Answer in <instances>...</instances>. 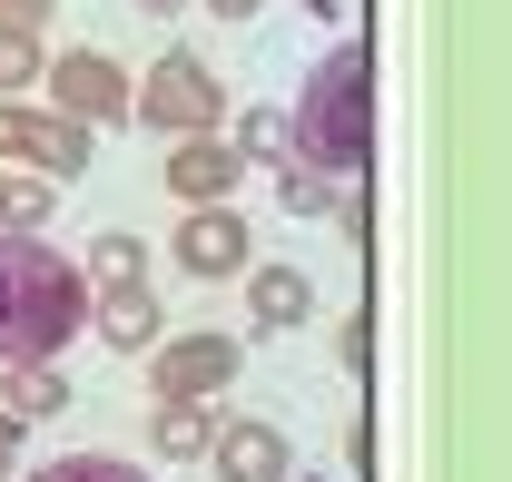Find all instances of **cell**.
<instances>
[{"label": "cell", "mask_w": 512, "mask_h": 482, "mask_svg": "<svg viewBox=\"0 0 512 482\" xmlns=\"http://www.w3.org/2000/svg\"><path fill=\"white\" fill-rule=\"evenodd\" d=\"M306 10H316V20H355V0H306Z\"/></svg>", "instance_id": "603a6c76"}, {"label": "cell", "mask_w": 512, "mask_h": 482, "mask_svg": "<svg viewBox=\"0 0 512 482\" xmlns=\"http://www.w3.org/2000/svg\"><path fill=\"white\" fill-rule=\"evenodd\" d=\"M207 10H217V20H256L266 0H207Z\"/></svg>", "instance_id": "7402d4cb"}, {"label": "cell", "mask_w": 512, "mask_h": 482, "mask_svg": "<svg viewBox=\"0 0 512 482\" xmlns=\"http://www.w3.org/2000/svg\"><path fill=\"white\" fill-rule=\"evenodd\" d=\"M40 482H148V473L119 453H60V463H40Z\"/></svg>", "instance_id": "d6986e66"}, {"label": "cell", "mask_w": 512, "mask_h": 482, "mask_svg": "<svg viewBox=\"0 0 512 482\" xmlns=\"http://www.w3.org/2000/svg\"><path fill=\"white\" fill-rule=\"evenodd\" d=\"M247 178L237 168V148L217 138V128H197V138H168V197L178 207H227V187Z\"/></svg>", "instance_id": "8992f818"}, {"label": "cell", "mask_w": 512, "mask_h": 482, "mask_svg": "<svg viewBox=\"0 0 512 482\" xmlns=\"http://www.w3.org/2000/svg\"><path fill=\"white\" fill-rule=\"evenodd\" d=\"M138 10H148V20H168V10H188V0H138Z\"/></svg>", "instance_id": "cb8c5ba5"}, {"label": "cell", "mask_w": 512, "mask_h": 482, "mask_svg": "<svg viewBox=\"0 0 512 482\" xmlns=\"http://www.w3.org/2000/svg\"><path fill=\"white\" fill-rule=\"evenodd\" d=\"M237 276H247L256 335H286V325H306V315H316V276H306V266H237Z\"/></svg>", "instance_id": "ba28073f"}, {"label": "cell", "mask_w": 512, "mask_h": 482, "mask_svg": "<svg viewBox=\"0 0 512 482\" xmlns=\"http://www.w3.org/2000/svg\"><path fill=\"white\" fill-rule=\"evenodd\" d=\"M10 463H20V423L0 414V473H10Z\"/></svg>", "instance_id": "44dd1931"}, {"label": "cell", "mask_w": 512, "mask_h": 482, "mask_svg": "<svg viewBox=\"0 0 512 482\" xmlns=\"http://www.w3.org/2000/svg\"><path fill=\"white\" fill-rule=\"evenodd\" d=\"M296 158L325 168V178H365V158H375V60H365V40H345V50H325L306 69V99H296Z\"/></svg>", "instance_id": "7a4b0ae2"}, {"label": "cell", "mask_w": 512, "mask_h": 482, "mask_svg": "<svg viewBox=\"0 0 512 482\" xmlns=\"http://www.w3.org/2000/svg\"><path fill=\"white\" fill-rule=\"evenodd\" d=\"M89 325H99L109 355H148V345H158V296H148V286H99Z\"/></svg>", "instance_id": "30bf717a"}, {"label": "cell", "mask_w": 512, "mask_h": 482, "mask_svg": "<svg viewBox=\"0 0 512 482\" xmlns=\"http://www.w3.org/2000/svg\"><path fill=\"white\" fill-rule=\"evenodd\" d=\"M40 69H50V50H40L30 30H0V99H20V89H30Z\"/></svg>", "instance_id": "ac0fdd59"}, {"label": "cell", "mask_w": 512, "mask_h": 482, "mask_svg": "<svg viewBox=\"0 0 512 482\" xmlns=\"http://www.w3.org/2000/svg\"><path fill=\"white\" fill-rule=\"evenodd\" d=\"M207 463H217V482H286V433L276 423H256V414H227L217 433H207Z\"/></svg>", "instance_id": "52a82bcc"}, {"label": "cell", "mask_w": 512, "mask_h": 482, "mask_svg": "<svg viewBox=\"0 0 512 482\" xmlns=\"http://www.w3.org/2000/svg\"><path fill=\"white\" fill-rule=\"evenodd\" d=\"M335 187H345V178H325V168H306V158H296V168H276V197H286L296 217H325V207H335Z\"/></svg>", "instance_id": "e0dca14e"}, {"label": "cell", "mask_w": 512, "mask_h": 482, "mask_svg": "<svg viewBox=\"0 0 512 482\" xmlns=\"http://www.w3.org/2000/svg\"><path fill=\"white\" fill-rule=\"evenodd\" d=\"M227 148H237V168H296V128L276 119V109H247Z\"/></svg>", "instance_id": "5bb4252c"}, {"label": "cell", "mask_w": 512, "mask_h": 482, "mask_svg": "<svg viewBox=\"0 0 512 482\" xmlns=\"http://www.w3.org/2000/svg\"><path fill=\"white\" fill-rule=\"evenodd\" d=\"M178 266H188V276H237V266H247V217H237V207H188Z\"/></svg>", "instance_id": "9c48e42d"}, {"label": "cell", "mask_w": 512, "mask_h": 482, "mask_svg": "<svg viewBox=\"0 0 512 482\" xmlns=\"http://www.w3.org/2000/svg\"><path fill=\"white\" fill-rule=\"evenodd\" d=\"M40 79H50V109L79 119V128H99V119L119 128V119H128V69L109 60V50H60Z\"/></svg>", "instance_id": "277c9868"}, {"label": "cell", "mask_w": 512, "mask_h": 482, "mask_svg": "<svg viewBox=\"0 0 512 482\" xmlns=\"http://www.w3.org/2000/svg\"><path fill=\"white\" fill-rule=\"evenodd\" d=\"M207 433H217V414H207V404H158L148 453H158V463H207Z\"/></svg>", "instance_id": "4fadbf2b"}, {"label": "cell", "mask_w": 512, "mask_h": 482, "mask_svg": "<svg viewBox=\"0 0 512 482\" xmlns=\"http://www.w3.org/2000/svg\"><path fill=\"white\" fill-rule=\"evenodd\" d=\"M0 178H10V168H0Z\"/></svg>", "instance_id": "484cf974"}, {"label": "cell", "mask_w": 512, "mask_h": 482, "mask_svg": "<svg viewBox=\"0 0 512 482\" xmlns=\"http://www.w3.org/2000/svg\"><path fill=\"white\" fill-rule=\"evenodd\" d=\"M50 20H60V0H0V30H30V40H50Z\"/></svg>", "instance_id": "ffe728a7"}, {"label": "cell", "mask_w": 512, "mask_h": 482, "mask_svg": "<svg viewBox=\"0 0 512 482\" xmlns=\"http://www.w3.org/2000/svg\"><path fill=\"white\" fill-rule=\"evenodd\" d=\"M0 414L20 423H50V414H69V374H60V355H40V364H10V384H0Z\"/></svg>", "instance_id": "7c38bea8"}, {"label": "cell", "mask_w": 512, "mask_h": 482, "mask_svg": "<svg viewBox=\"0 0 512 482\" xmlns=\"http://www.w3.org/2000/svg\"><path fill=\"white\" fill-rule=\"evenodd\" d=\"M128 119L158 128V138H197V128L227 119V89H217V69L197 60V50H168V60L128 89Z\"/></svg>", "instance_id": "3957f363"}, {"label": "cell", "mask_w": 512, "mask_h": 482, "mask_svg": "<svg viewBox=\"0 0 512 482\" xmlns=\"http://www.w3.org/2000/svg\"><path fill=\"white\" fill-rule=\"evenodd\" d=\"M60 207V178H0V237H40Z\"/></svg>", "instance_id": "9a60e30c"}, {"label": "cell", "mask_w": 512, "mask_h": 482, "mask_svg": "<svg viewBox=\"0 0 512 482\" xmlns=\"http://www.w3.org/2000/svg\"><path fill=\"white\" fill-rule=\"evenodd\" d=\"M20 168H30V178H79V168H89V128H79V119H60V109H30Z\"/></svg>", "instance_id": "8fae6325"}, {"label": "cell", "mask_w": 512, "mask_h": 482, "mask_svg": "<svg viewBox=\"0 0 512 482\" xmlns=\"http://www.w3.org/2000/svg\"><path fill=\"white\" fill-rule=\"evenodd\" d=\"M89 286H148V256H138V237L99 227V246H89Z\"/></svg>", "instance_id": "2e32d148"}, {"label": "cell", "mask_w": 512, "mask_h": 482, "mask_svg": "<svg viewBox=\"0 0 512 482\" xmlns=\"http://www.w3.org/2000/svg\"><path fill=\"white\" fill-rule=\"evenodd\" d=\"M148 374H158V404H207L237 384V335H158L148 345Z\"/></svg>", "instance_id": "5b68a950"}, {"label": "cell", "mask_w": 512, "mask_h": 482, "mask_svg": "<svg viewBox=\"0 0 512 482\" xmlns=\"http://www.w3.org/2000/svg\"><path fill=\"white\" fill-rule=\"evenodd\" d=\"M89 325V276L40 237H0V364H40Z\"/></svg>", "instance_id": "6da1fadb"}, {"label": "cell", "mask_w": 512, "mask_h": 482, "mask_svg": "<svg viewBox=\"0 0 512 482\" xmlns=\"http://www.w3.org/2000/svg\"><path fill=\"white\" fill-rule=\"evenodd\" d=\"M0 384H10V364H0Z\"/></svg>", "instance_id": "d4e9b609"}]
</instances>
